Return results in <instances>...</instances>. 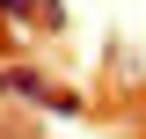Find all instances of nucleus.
I'll list each match as a JSON object with an SVG mask.
<instances>
[{
    "mask_svg": "<svg viewBox=\"0 0 146 139\" xmlns=\"http://www.w3.org/2000/svg\"><path fill=\"white\" fill-rule=\"evenodd\" d=\"M29 7L36 0H0V22H29Z\"/></svg>",
    "mask_w": 146,
    "mask_h": 139,
    "instance_id": "7ed1b4c3",
    "label": "nucleus"
},
{
    "mask_svg": "<svg viewBox=\"0 0 146 139\" xmlns=\"http://www.w3.org/2000/svg\"><path fill=\"white\" fill-rule=\"evenodd\" d=\"M36 29H44V37L66 29V0H36Z\"/></svg>",
    "mask_w": 146,
    "mask_h": 139,
    "instance_id": "f03ea898",
    "label": "nucleus"
},
{
    "mask_svg": "<svg viewBox=\"0 0 146 139\" xmlns=\"http://www.w3.org/2000/svg\"><path fill=\"white\" fill-rule=\"evenodd\" d=\"M0 95H15V103L44 110V117H58V124L88 117V95H80V88H51V81H44V66H29V59L0 66Z\"/></svg>",
    "mask_w": 146,
    "mask_h": 139,
    "instance_id": "f257e3e1",
    "label": "nucleus"
}]
</instances>
